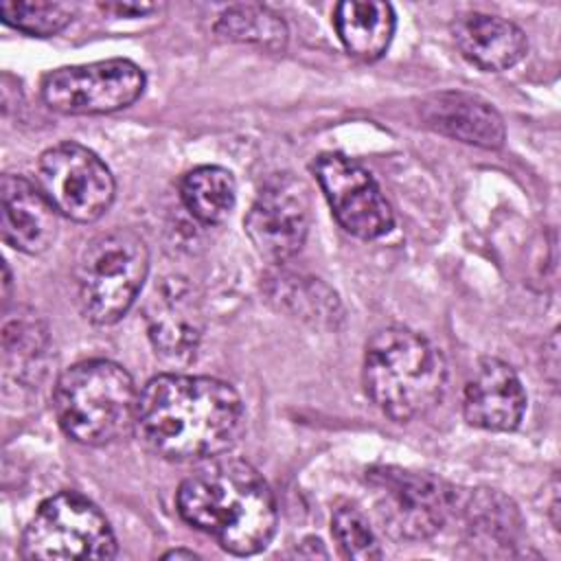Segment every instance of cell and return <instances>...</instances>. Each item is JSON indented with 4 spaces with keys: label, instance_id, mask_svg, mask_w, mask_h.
I'll return each mask as SVG.
<instances>
[{
    "label": "cell",
    "instance_id": "4fadbf2b",
    "mask_svg": "<svg viewBox=\"0 0 561 561\" xmlns=\"http://www.w3.org/2000/svg\"><path fill=\"white\" fill-rule=\"evenodd\" d=\"M153 348L169 359H191L202 340V309L186 278H164L147 305Z\"/></svg>",
    "mask_w": 561,
    "mask_h": 561
},
{
    "label": "cell",
    "instance_id": "3957f363",
    "mask_svg": "<svg viewBox=\"0 0 561 561\" xmlns=\"http://www.w3.org/2000/svg\"><path fill=\"white\" fill-rule=\"evenodd\" d=\"M362 381L368 399L386 416L408 423L440 403L447 366L440 351L421 333L386 327L366 344Z\"/></svg>",
    "mask_w": 561,
    "mask_h": 561
},
{
    "label": "cell",
    "instance_id": "d6986e66",
    "mask_svg": "<svg viewBox=\"0 0 561 561\" xmlns=\"http://www.w3.org/2000/svg\"><path fill=\"white\" fill-rule=\"evenodd\" d=\"M180 197L186 210L204 226L221 224L237 202V184L224 167H197L180 182Z\"/></svg>",
    "mask_w": 561,
    "mask_h": 561
},
{
    "label": "cell",
    "instance_id": "52a82bcc",
    "mask_svg": "<svg viewBox=\"0 0 561 561\" xmlns=\"http://www.w3.org/2000/svg\"><path fill=\"white\" fill-rule=\"evenodd\" d=\"M366 480L383 528L399 539L434 537L460 504L456 489L432 473L375 467Z\"/></svg>",
    "mask_w": 561,
    "mask_h": 561
},
{
    "label": "cell",
    "instance_id": "ffe728a7",
    "mask_svg": "<svg viewBox=\"0 0 561 561\" xmlns=\"http://www.w3.org/2000/svg\"><path fill=\"white\" fill-rule=\"evenodd\" d=\"M215 33L267 50H283L287 44V24L276 11L261 4H234L226 9L215 22Z\"/></svg>",
    "mask_w": 561,
    "mask_h": 561
},
{
    "label": "cell",
    "instance_id": "6da1fadb",
    "mask_svg": "<svg viewBox=\"0 0 561 561\" xmlns=\"http://www.w3.org/2000/svg\"><path fill=\"white\" fill-rule=\"evenodd\" d=\"M245 412L239 392L215 377L158 375L138 397L136 430L167 460H204L228 451L241 436Z\"/></svg>",
    "mask_w": 561,
    "mask_h": 561
},
{
    "label": "cell",
    "instance_id": "5b68a950",
    "mask_svg": "<svg viewBox=\"0 0 561 561\" xmlns=\"http://www.w3.org/2000/svg\"><path fill=\"white\" fill-rule=\"evenodd\" d=\"M149 272L145 239L129 228L92 237L77 265L79 305L94 324L118 322L134 305Z\"/></svg>",
    "mask_w": 561,
    "mask_h": 561
},
{
    "label": "cell",
    "instance_id": "ac0fdd59",
    "mask_svg": "<svg viewBox=\"0 0 561 561\" xmlns=\"http://www.w3.org/2000/svg\"><path fill=\"white\" fill-rule=\"evenodd\" d=\"M333 24L340 42L353 57L375 61L388 50L397 18L388 2L348 0L335 7Z\"/></svg>",
    "mask_w": 561,
    "mask_h": 561
},
{
    "label": "cell",
    "instance_id": "e0dca14e",
    "mask_svg": "<svg viewBox=\"0 0 561 561\" xmlns=\"http://www.w3.org/2000/svg\"><path fill=\"white\" fill-rule=\"evenodd\" d=\"M50 337L44 320L31 311L20 309L18 316L4 320L2 327V368L4 379L20 386H37L46 375Z\"/></svg>",
    "mask_w": 561,
    "mask_h": 561
},
{
    "label": "cell",
    "instance_id": "603a6c76",
    "mask_svg": "<svg viewBox=\"0 0 561 561\" xmlns=\"http://www.w3.org/2000/svg\"><path fill=\"white\" fill-rule=\"evenodd\" d=\"M2 22L35 37H50L64 31L72 20V9L64 2H2Z\"/></svg>",
    "mask_w": 561,
    "mask_h": 561
},
{
    "label": "cell",
    "instance_id": "2e32d148",
    "mask_svg": "<svg viewBox=\"0 0 561 561\" xmlns=\"http://www.w3.org/2000/svg\"><path fill=\"white\" fill-rule=\"evenodd\" d=\"M451 35L460 55L484 72H500L524 59L528 39L524 31L489 13H460L451 22Z\"/></svg>",
    "mask_w": 561,
    "mask_h": 561
},
{
    "label": "cell",
    "instance_id": "9c48e42d",
    "mask_svg": "<svg viewBox=\"0 0 561 561\" xmlns=\"http://www.w3.org/2000/svg\"><path fill=\"white\" fill-rule=\"evenodd\" d=\"M145 83V72L134 61L105 59L48 72L42 81V99L59 114H110L129 107Z\"/></svg>",
    "mask_w": 561,
    "mask_h": 561
},
{
    "label": "cell",
    "instance_id": "7a4b0ae2",
    "mask_svg": "<svg viewBox=\"0 0 561 561\" xmlns=\"http://www.w3.org/2000/svg\"><path fill=\"white\" fill-rule=\"evenodd\" d=\"M180 517L237 557L267 548L276 530V500L245 460L221 458L193 471L175 495Z\"/></svg>",
    "mask_w": 561,
    "mask_h": 561
},
{
    "label": "cell",
    "instance_id": "d4e9b609",
    "mask_svg": "<svg viewBox=\"0 0 561 561\" xmlns=\"http://www.w3.org/2000/svg\"><path fill=\"white\" fill-rule=\"evenodd\" d=\"M103 11H114L116 15H145L149 11L156 9V4H147V2H110V4H101Z\"/></svg>",
    "mask_w": 561,
    "mask_h": 561
},
{
    "label": "cell",
    "instance_id": "7c38bea8",
    "mask_svg": "<svg viewBox=\"0 0 561 561\" xmlns=\"http://www.w3.org/2000/svg\"><path fill=\"white\" fill-rule=\"evenodd\" d=\"M526 410V392L517 373L497 357L478 364L465 386L462 412L469 425L493 432H511Z\"/></svg>",
    "mask_w": 561,
    "mask_h": 561
},
{
    "label": "cell",
    "instance_id": "484cf974",
    "mask_svg": "<svg viewBox=\"0 0 561 561\" xmlns=\"http://www.w3.org/2000/svg\"><path fill=\"white\" fill-rule=\"evenodd\" d=\"M164 559H197V554L193 550H184V548H175L164 552Z\"/></svg>",
    "mask_w": 561,
    "mask_h": 561
},
{
    "label": "cell",
    "instance_id": "44dd1931",
    "mask_svg": "<svg viewBox=\"0 0 561 561\" xmlns=\"http://www.w3.org/2000/svg\"><path fill=\"white\" fill-rule=\"evenodd\" d=\"M270 298L278 300L280 309L313 324L335 327V320L342 316L335 294L313 278L280 274L272 280Z\"/></svg>",
    "mask_w": 561,
    "mask_h": 561
},
{
    "label": "cell",
    "instance_id": "8fae6325",
    "mask_svg": "<svg viewBox=\"0 0 561 561\" xmlns=\"http://www.w3.org/2000/svg\"><path fill=\"white\" fill-rule=\"evenodd\" d=\"M313 173L337 224L359 239H377L392 230L394 217L375 178L342 153H322Z\"/></svg>",
    "mask_w": 561,
    "mask_h": 561
},
{
    "label": "cell",
    "instance_id": "ba28073f",
    "mask_svg": "<svg viewBox=\"0 0 561 561\" xmlns=\"http://www.w3.org/2000/svg\"><path fill=\"white\" fill-rule=\"evenodd\" d=\"M37 186L57 213L72 221H96L114 202V178L105 162L79 142H59L37 160Z\"/></svg>",
    "mask_w": 561,
    "mask_h": 561
},
{
    "label": "cell",
    "instance_id": "30bf717a",
    "mask_svg": "<svg viewBox=\"0 0 561 561\" xmlns=\"http://www.w3.org/2000/svg\"><path fill=\"white\" fill-rule=\"evenodd\" d=\"M309 221L307 184L291 173H274L263 182L245 215V232L265 261L285 263L300 252Z\"/></svg>",
    "mask_w": 561,
    "mask_h": 561
},
{
    "label": "cell",
    "instance_id": "5bb4252c",
    "mask_svg": "<svg viewBox=\"0 0 561 561\" xmlns=\"http://www.w3.org/2000/svg\"><path fill=\"white\" fill-rule=\"evenodd\" d=\"M0 230L7 245L42 254L57 237V210L37 184L7 173L0 182Z\"/></svg>",
    "mask_w": 561,
    "mask_h": 561
},
{
    "label": "cell",
    "instance_id": "9a60e30c",
    "mask_svg": "<svg viewBox=\"0 0 561 561\" xmlns=\"http://www.w3.org/2000/svg\"><path fill=\"white\" fill-rule=\"evenodd\" d=\"M419 112L430 129L454 140L484 149H497L504 145L506 129L502 116L491 103L476 94L458 90L436 92L421 103Z\"/></svg>",
    "mask_w": 561,
    "mask_h": 561
},
{
    "label": "cell",
    "instance_id": "cb8c5ba5",
    "mask_svg": "<svg viewBox=\"0 0 561 561\" xmlns=\"http://www.w3.org/2000/svg\"><path fill=\"white\" fill-rule=\"evenodd\" d=\"M331 533H333V539L337 541L340 552L346 559L370 561V559L381 557L379 543H377L366 517L355 506L346 504V506L335 508V513L331 517Z\"/></svg>",
    "mask_w": 561,
    "mask_h": 561
},
{
    "label": "cell",
    "instance_id": "8992f818",
    "mask_svg": "<svg viewBox=\"0 0 561 561\" xmlns=\"http://www.w3.org/2000/svg\"><path fill=\"white\" fill-rule=\"evenodd\" d=\"M24 559H112L116 539L105 515L83 495L61 491L39 504L22 535Z\"/></svg>",
    "mask_w": 561,
    "mask_h": 561
},
{
    "label": "cell",
    "instance_id": "7402d4cb",
    "mask_svg": "<svg viewBox=\"0 0 561 561\" xmlns=\"http://www.w3.org/2000/svg\"><path fill=\"white\" fill-rule=\"evenodd\" d=\"M467 530L478 543H511L519 528V515L511 500L495 491L480 489L462 504Z\"/></svg>",
    "mask_w": 561,
    "mask_h": 561
},
{
    "label": "cell",
    "instance_id": "4316f807",
    "mask_svg": "<svg viewBox=\"0 0 561 561\" xmlns=\"http://www.w3.org/2000/svg\"><path fill=\"white\" fill-rule=\"evenodd\" d=\"M2 270H4V302H9V289H11V274H9V265L4 263L2 265Z\"/></svg>",
    "mask_w": 561,
    "mask_h": 561
},
{
    "label": "cell",
    "instance_id": "277c9868",
    "mask_svg": "<svg viewBox=\"0 0 561 561\" xmlns=\"http://www.w3.org/2000/svg\"><path fill=\"white\" fill-rule=\"evenodd\" d=\"M136 383L110 359H85L66 368L53 388V410L64 434L81 445H110L136 427Z\"/></svg>",
    "mask_w": 561,
    "mask_h": 561
}]
</instances>
